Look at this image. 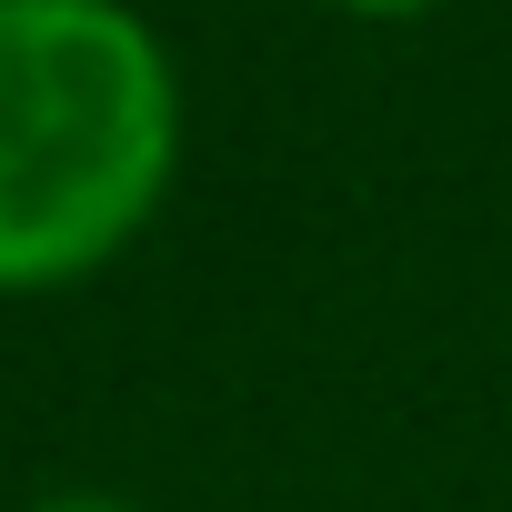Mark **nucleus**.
I'll return each mask as SVG.
<instances>
[{
	"mask_svg": "<svg viewBox=\"0 0 512 512\" xmlns=\"http://www.w3.org/2000/svg\"><path fill=\"white\" fill-rule=\"evenodd\" d=\"M181 61L131 0H0V302L101 282L181 181Z\"/></svg>",
	"mask_w": 512,
	"mask_h": 512,
	"instance_id": "nucleus-1",
	"label": "nucleus"
},
{
	"mask_svg": "<svg viewBox=\"0 0 512 512\" xmlns=\"http://www.w3.org/2000/svg\"><path fill=\"white\" fill-rule=\"evenodd\" d=\"M322 11H342V21H372V31H402V21H432V11H452V0H322Z\"/></svg>",
	"mask_w": 512,
	"mask_h": 512,
	"instance_id": "nucleus-3",
	"label": "nucleus"
},
{
	"mask_svg": "<svg viewBox=\"0 0 512 512\" xmlns=\"http://www.w3.org/2000/svg\"><path fill=\"white\" fill-rule=\"evenodd\" d=\"M21 512H151V502H131V492H101V482H51V492H31Z\"/></svg>",
	"mask_w": 512,
	"mask_h": 512,
	"instance_id": "nucleus-2",
	"label": "nucleus"
}]
</instances>
